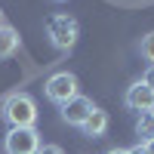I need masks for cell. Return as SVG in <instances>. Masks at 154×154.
Wrapping results in <instances>:
<instances>
[{
  "instance_id": "1",
  "label": "cell",
  "mask_w": 154,
  "mask_h": 154,
  "mask_svg": "<svg viewBox=\"0 0 154 154\" xmlns=\"http://www.w3.org/2000/svg\"><path fill=\"white\" fill-rule=\"evenodd\" d=\"M0 117L9 123V130L12 126H37L40 111H37V102L31 93L16 89V93H6L0 99Z\"/></svg>"
},
{
  "instance_id": "2",
  "label": "cell",
  "mask_w": 154,
  "mask_h": 154,
  "mask_svg": "<svg viewBox=\"0 0 154 154\" xmlns=\"http://www.w3.org/2000/svg\"><path fill=\"white\" fill-rule=\"evenodd\" d=\"M77 37H80V25H77L74 16L59 12V16L46 19V40L53 43L59 53H71V49L77 46Z\"/></svg>"
},
{
  "instance_id": "3",
  "label": "cell",
  "mask_w": 154,
  "mask_h": 154,
  "mask_svg": "<svg viewBox=\"0 0 154 154\" xmlns=\"http://www.w3.org/2000/svg\"><path fill=\"white\" fill-rule=\"evenodd\" d=\"M40 133L34 126H12V130L3 136V151L6 154H37L40 148Z\"/></svg>"
},
{
  "instance_id": "4",
  "label": "cell",
  "mask_w": 154,
  "mask_h": 154,
  "mask_svg": "<svg viewBox=\"0 0 154 154\" xmlns=\"http://www.w3.org/2000/svg\"><path fill=\"white\" fill-rule=\"evenodd\" d=\"M43 93H46L49 102H56V105L62 108L65 102H71V99L77 96V77H74L71 71H59V74H53V77L43 83Z\"/></svg>"
},
{
  "instance_id": "5",
  "label": "cell",
  "mask_w": 154,
  "mask_h": 154,
  "mask_svg": "<svg viewBox=\"0 0 154 154\" xmlns=\"http://www.w3.org/2000/svg\"><path fill=\"white\" fill-rule=\"evenodd\" d=\"M93 108H96V105H93V99L77 93L71 102H65V105H62V120H65L68 126H77V130H80L83 120L89 117V111H93Z\"/></svg>"
},
{
  "instance_id": "6",
  "label": "cell",
  "mask_w": 154,
  "mask_h": 154,
  "mask_svg": "<svg viewBox=\"0 0 154 154\" xmlns=\"http://www.w3.org/2000/svg\"><path fill=\"white\" fill-rule=\"evenodd\" d=\"M151 99H154V93H151L142 80H136L130 89H126L123 105L130 108V111H136V114H145V111H151Z\"/></svg>"
},
{
  "instance_id": "7",
  "label": "cell",
  "mask_w": 154,
  "mask_h": 154,
  "mask_svg": "<svg viewBox=\"0 0 154 154\" xmlns=\"http://www.w3.org/2000/svg\"><path fill=\"white\" fill-rule=\"evenodd\" d=\"M108 123H111L108 111L96 105L93 111H89V117L83 120V126H80V130H83V136H86V139H102V136L108 133Z\"/></svg>"
},
{
  "instance_id": "8",
  "label": "cell",
  "mask_w": 154,
  "mask_h": 154,
  "mask_svg": "<svg viewBox=\"0 0 154 154\" xmlns=\"http://www.w3.org/2000/svg\"><path fill=\"white\" fill-rule=\"evenodd\" d=\"M19 43H22L19 31L9 28V25H3V28H0V62L16 56V53H19Z\"/></svg>"
},
{
  "instance_id": "9",
  "label": "cell",
  "mask_w": 154,
  "mask_h": 154,
  "mask_svg": "<svg viewBox=\"0 0 154 154\" xmlns=\"http://www.w3.org/2000/svg\"><path fill=\"white\" fill-rule=\"evenodd\" d=\"M136 136H139V142H151L154 139V114L151 111H145V114H139L136 117Z\"/></svg>"
},
{
  "instance_id": "10",
  "label": "cell",
  "mask_w": 154,
  "mask_h": 154,
  "mask_svg": "<svg viewBox=\"0 0 154 154\" xmlns=\"http://www.w3.org/2000/svg\"><path fill=\"white\" fill-rule=\"evenodd\" d=\"M142 56H145V62H151V65H154V31L142 37Z\"/></svg>"
},
{
  "instance_id": "11",
  "label": "cell",
  "mask_w": 154,
  "mask_h": 154,
  "mask_svg": "<svg viewBox=\"0 0 154 154\" xmlns=\"http://www.w3.org/2000/svg\"><path fill=\"white\" fill-rule=\"evenodd\" d=\"M142 83L154 93V65H148V71H145V77H142Z\"/></svg>"
},
{
  "instance_id": "12",
  "label": "cell",
  "mask_w": 154,
  "mask_h": 154,
  "mask_svg": "<svg viewBox=\"0 0 154 154\" xmlns=\"http://www.w3.org/2000/svg\"><path fill=\"white\" fill-rule=\"evenodd\" d=\"M37 154H65V151H62L59 145H40V148H37Z\"/></svg>"
},
{
  "instance_id": "13",
  "label": "cell",
  "mask_w": 154,
  "mask_h": 154,
  "mask_svg": "<svg viewBox=\"0 0 154 154\" xmlns=\"http://www.w3.org/2000/svg\"><path fill=\"white\" fill-rule=\"evenodd\" d=\"M130 154H148V151H145V145H142V142H139L136 148H130Z\"/></svg>"
},
{
  "instance_id": "14",
  "label": "cell",
  "mask_w": 154,
  "mask_h": 154,
  "mask_svg": "<svg viewBox=\"0 0 154 154\" xmlns=\"http://www.w3.org/2000/svg\"><path fill=\"white\" fill-rule=\"evenodd\" d=\"M108 154H130V148H111Z\"/></svg>"
},
{
  "instance_id": "15",
  "label": "cell",
  "mask_w": 154,
  "mask_h": 154,
  "mask_svg": "<svg viewBox=\"0 0 154 154\" xmlns=\"http://www.w3.org/2000/svg\"><path fill=\"white\" fill-rule=\"evenodd\" d=\"M145 151H148V154H154V139H151V142H145Z\"/></svg>"
},
{
  "instance_id": "16",
  "label": "cell",
  "mask_w": 154,
  "mask_h": 154,
  "mask_svg": "<svg viewBox=\"0 0 154 154\" xmlns=\"http://www.w3.org/2000/svg\"><path fill=\"white\" fill-rule=\"evenodd\" d=\"M3 25H6V22H3V9H0V28H3Z\"/></svg>"
},
{
  "instance_id": "17",
  "label": "cell",
  "mask_w": 154,
  "mask_h": 154,
  "mask_svg": "<svg viewBox=\"0 0 154 154\" xmlns=\"http://www.w3.org/2000/svg\"><path fill=\"white\" fill-rule=\"evenodd\" d=\"M151 114H154V99H151Z\"/></svg>"
},
{
  "instance_id": "18",
  "label": "cell",
  "mask_w": 154,
  "mask_h": 154,
  "mask_svg": "<svg viewBox=\"0 0 154 154\" xmlns=\"http://www.w3.org/2000/svg\"><path fill=\"white\" fill-rule=\"evenodd\" d=\"M53 3H65V0H53Z\"/></svg>"
}]
</instances>
